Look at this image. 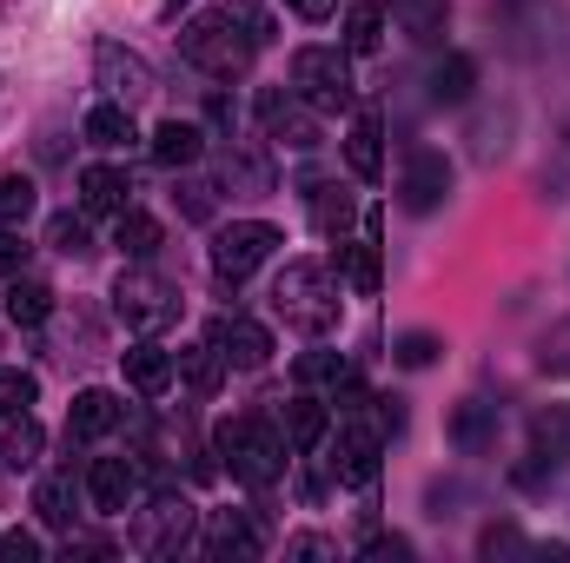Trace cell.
Here are the masks:
<instances>
[{
    "label": "cell",
    "instance_id": "cell-9",
    "mask_svg": "<svg viewBox=\"0 0 570 563\" xmlns=\"http://www.w3.org/2000/svg\"><path fill=\"white\" fill-rule=\"evenodd\" d=\"M451 179H458V172H451V159H444L438 146H412L405 166H399V206L425 219V213H438V206L451 199Z\"/></svg>",
    "mask_w": 570,
    "mask_h": 563
},
{
    "label": "cell",
    "instance_id": "cell-10",
    "mask_svg": "<svg viewBox=\"0 0 570 563\" xmlns=\"http://www.w3.org/2000/svg\"><path fill=\"white\" fill-rule=\"evenodd\" d=\"M94 87H100L107 100H120V107H140L146 93H153V67H146L134 47L100 40V47H94Z\"/></svg>",
    "mask_w": 570,
    "mask_h": 563
},
{
    "label": "cell",
    "instance_id": "cell-1",
    "mask_svg": "<svg viewBox=\"0 0 570 563\" xmlns=\"http://www.w3.org/2000/svg\"><path fill=\"white\" fill-rule=\"evenodd\" d=\"M273 312H279L292 332L325 338V332L338 325V279H332V266H318V259H285L279 285H273Z\"/></svg>",
    "mask_w": 570,
    "mask_h": 563
},
{
    "label": "cell",
    "instance_id": "cell-45",
    "mask_svg": "<svg viewBox=\"0 0 570 563\" xmlns=\"http://www.w3.org/2000/svg\"><path fill=\"white\" fill-rule=\"evenodd\" d=\"M544 372H558V378H570V318L544 338Z\"/></svg>",
    "mask_w": 570,
    "mask_h": 563
},
{
    "label": "cell",
    "instance_id": "cell-16",
    "mask_svg": "<svg viewBox=\"0 0 570 563\" xmlns=\"http://www.w3.org/2000/svg\"><path fill=\"white\" fill-rule=\"evenodd\" d=\"M80 497H87V477H73V471H47V477L33 484V511H40L47 531H73Z\"/></svg>",
    "mask_w": 570,
    "mask_h": 563
},
{
    "label": "cell",
    "instance_id": "cell-27",
    "mask_svg": "<svg viewBox=\"0 0 570 563\" xmlns=\"http://www.w3.org/2000/svg\"><path fill=\"white\" fill-rule=\"evenodd\" d=\"M325 431H332V412H325L318 398H305V392H298V398L285 405V444H292L298 457H312V451L325 444Z\"/></svg>",
    "mask_w": 570,
    "mask_h": 563
},
{
    "label": "cell",
    "instance_id": "cell-40",
    "mask_svg": "<svg viewBox=\"0 0 570 563\" xmlns=\"http://www.w3.org/2000/svg\"><path fill=\"white\" fill-rule=\"evenodd\" d=\"M292 372H298V385H338V378H345L352 365H345L338 352H305V358H298Z\"/></svg>",
    "mask_w": 570,
    "mask_h": 563
},
{
    "label": "cell",
    "instance_id": "cell-7",
    "mask_svg": "<svg viewBox=\"0 0 570 563\" xmlns=\"http://www.w3.org/2000/svg\"><path fill=\"white\" fill-rule=\"evenodd\" d=\"M273 253H279V226H266V219H233V226L213 239V273L226 285H246Z\"/></svg>",
    "mask_w": 570,
    "mask_h": 563
},
{
    "label": "cell",
    "instance_id": "cell-49",
    "mask_svg": "<svg viewBox=\"0 0 570 563\" xmlns=\"http://www.w3.org/2000/svg\"><path fill=\"white\" fill-rule=\"evenodd\" d=\"M285 557H332V544H325L318 531H305V537H292V544H285Z\"/></svg>",
    "mask_w": 570,
    "mask_h": 563
},
{
    "label": "cell",
    "instance_id": "cell-26",
    "mask_svg": "<svg viewBox=\"0 0 570 563\" xmlns=\"http://www.w3.org/2000/svg\"><path fill=\"white\" fill-rule=\"evenodd\" d=\"M7 318L27 325V332L47 325V318H53V285L33 279V273H13V279H7Z\"/></svg>",
    "mask_w": 570,
    "mask_h": 563
},
{
    "label": "cell",
    "instance_id": "cell-13",
    "mask_svg": "<svg viewBox=\"0 0 570 563\" xmlns=\"http://www.w3.org/2000/svg\"><path fill=\"white\" fill-rule=\"evenodd\" d=\"M219 186H233L239 199H266V192H279L273 152L253 146V140H226V152H219Z\"/></svg>",
    "mask_w": 570,
    "mask_h": 563
},
{
    "label": "cell",
    "instance_id": "cell-50",
    "mask_svg": "<svg viewBox=\"0 0 570 563\" xmlns=\"http://www.w3.org/2000/svg\"><path fill=\"white\" fill-rule=\"evenodd\" d=\"M285 7H292L298 20H332V7H338V0H285Z\"/></svg>",
    "mask_w": 570,
    "mask_h": 563
},
{
    "label": "cell",
    "instance_id": "cell-42",
    "mask_svg": "<svg viewBox=\"0 0 570 563\" xmlns=\"http://www.w3.org/2000/svg\"><path fill=\"white\" fill-rule=\"evenodd\" d=\"M226 13H233V20H239L253 40H259V47L273 40V13H266V0H226Z\"/></svg>",
    "mask_w": 570,
    "mask_h": 563
},
{
    "label": "cell",
    "instance_id": "cell-2",
    "mask_svg": "<svg viewBox=\"0 0 570 563\" xmlns=\"http://www.w3.org/2000/svg\"><path fill=\"white\" fill-rule=\"evenodd\" d=\"M179 53H186V67H199V73H213V80H246L259 40L219 7V13H199V20L179 27Z\"/></svg>",
    "mask_w": 570,
    "mask_h": 563
},
{
    "label": "cell",
    "instance_id": "cell-44",
    "mask_svg": "<svg viewBox=\"0 0 570 563\" xmlns=\"http://www.w3.org/2000/svg\"><path fill=\"white\" fill-rule=\"evenodd\" d=\"M365 563H385V557H412V537H399V531H379V537H365Z\"/></svg>",
    "mask_w": 570,
    "mask_h": 563
},
{
    "label": "cell",
    "instance_id": "cell-46",
    "mask_svg": "<svg viewBox=\"0 0 570 563\" xmlns=\"http://www.w3.org/2000/svg\"><path fill=\"white\" fill-rule=\"evenodd\" d=\"M372 431H379V437H399V431H405V398H372Z\"/></svg>",
    "mask_w": 570,
    "mask_h": 563
},
{
    "label": "cell",
    "instance_id": "cell-38",
    "mask_svg": "<svg viewBox=\"0 0 570 563\" xmlns=\"http://www.w3.org/2000/svg\"><path fill=\"white\" fill-rule=\"evenodd\" d=\"M33 213V179L27 172H0V226H20Z\"/></svg>",
    "mask_w": 570,
    "mask_h": 563
},
{
    "label": "cell",
    "instance_id": "cell-32",
    "mask_svg": "<svg viewBox=\"0 0 570 563\" xmlns=\"http://www.w3.org/2000/svg\"><path fill=\"white\" fill-rule=\"evenodd\" d=\"M47 246H53L60 259H94V226H87V213H53V219H47Z\"/></svg>",
    "mask_w": 570,
    "mask_h": 563
},
{
    "label": "cell",
    "instance_id": "cell-19",
    "mask_svg": "<svg viewBox=\"0 0 570 563\" xmlns=\"http://www.w3.org/2000/svg\"><path fill=\"white\" fill-rule=\"evenodd\" d=\"M206 551H213V557H259V551H266V537H259V524H253V517H246V511H213V517H206Z\"/></svg>",
    "mask_w": 570,
    "mask_h": 563
},
{
    "label": "cell",
    "instance_id": "cell-14",
    "mask_svg": "<svg viewBox=\"0 0 570 563\" xmlns=\"http://www.w3.org/2000/svg\"><path fill=\"white\" fill-rule=\"evenodd\" d=\"M379 451H385V437L372 424H345L338 431V451H332V477L345 491H372L379 484Z\"/></svg>",
    "mask_w": 570,
    "mask_h": 563
},
{
    "label": "cell",
    "instance_id": "cell-31",
    "mask_svg": "<svg viewBox=\"0 0 570 563\" xmlns=\"http://www.w3.org/2000/svg\"><path fill=\"white\" fill-rule=\"evenodd\" d=\"M114 246H120L134 266L159 259V219H153V213H140V206H127V213H120V233H114Z\"/></svg>",
    "mask_w": 570,
    "mask_h": 563
},
{
    "label": "cell",
    "instance_id": "cell-22",
    "mask_svg": "<svg viewBox=\"0 0 570 563\" xmlns=\"http://www.w3.org/2000/svg\"><path fill=\"white\" fill-rule=\"evenodd\" d=\"M345 166L352 179H379L385 172V120L379 113H358L352 134H345Z\"/></svg>",
    "mask_w": 570,
    "mask_h": 563
},
{
    "label": "cell",
    "instance_id": "cell-12",
    "mask_svg": "<svg viewBox=\"0 0 570 563\" xmlns=\"http://www.w3.org/2000/svg\"><path fill=\"white\" fill-rule=\"evenodd\" d=\"M134 497H140V464L134 457H94L87 464V504L100 517H127Z\"/></svg>",
    "mask_w": 570,
    "mask_h": 563
},
{
    "label": "cell",
    "instance_id": "cell-30",
    "mask_svg": "<svg viewBox=\"0 0 570 563\" xmlns=\"http://www.w3.org/2000/svg\"><path fill=\"white\" fill-rule=\"evenodd\" d=\"M87 140L107 146V152H120V146H134V107H120V100H100L94 113H87Z\"/></svg>",
    "mask_w": 570,
    "mask_h": 563
},
{
    "label": "cell",
    "instance_id": "cell-25",
    "mask_svg": "<svg viewBox=\"0 0 570 563\" xmlns=\"http://www.w3.org/2000/svg\"><path fill=\"white\" fill-rule=\"evenodd\" d=\"M305 199H312V226H318L325 239H345V226H352V192L305 172Z\"/></svg>",
    "mask_w": 570,
    "mask_h": 563
},
{
    "label": "cell",
    "instance_id": "cell-35",
    "mask_svg": "<svg viewBox=\"0 0 570 563\" xmlns=\"http://www.w3.org/2000/svg\"><path fill=\"white\" fill-rule=\"evenodd\" d=\"M511 127H518V113L504 107V113H484L478 127H471V152L491 166V159H504V146H511Z\"/></svg>",
    "mask_w": 570,
    "mask_h": 563
},
{
    "label": "cell",
    "instance_id": "cell-28",
    "mask_svg": "<svg viewBox=\"0 0 570 563\" xmlns=\"http://www.w3.org/2000/svg\"><path fill=\"white\" fill-rule=\"evenodd\" d=\"M392 13H399L405 40H419V47H438L451 33V0H392Z\"/></svg>",
    "mask_w": 570,
    "mask_h": 563
},
{
    "label": "cell",
    "instance_id": "cell-23",
    "mask_svg": "<svg viewBox=\"0 0 570 563\" xmlns=\"http://www.w3.org/2000/svg\"><path fill=\"white\" fill-rule=\"evenodd\" d=\"M173 365H179V378H186L199 398H213V392L226 385V372H233V365L219 358V345H213V338H199V345H179V352H173Z\"/></svg>",
    "mask_w": 570,
    "mask_h": 563
},
{
    "label": "cell",
    "instance_id": "cell-21",
    "mask_svg": "<svg viewBox=\"0 0 570 563\" xmlns=\"http://www.w3.org/2000/svg\"><path fill=\"white\" fill-rule=\"evenodd\" d=\"M199 152H206V127H193V120H159V127H153V159H159L166 172L199 166Z\"/></svg>",
    "mask_w": 570,
    "mask_h": 563
},
{
    "label": "cell",
    "instance_id": "cell-15",
    "mask_svg": "<svg viewBox=\"0 0 570 563\" xmlns=\"http://www.w3.org/2000/svg\"><path fill=\"white\" fill-rule=\"evenodd\" d=\"M120 424H127V405H120L114 392L87 385V392H73V405H67V444H100V437L120 431Z\"/></svg>",
    "mask_w": 570,
    "mask_h": 563
},
{
    "label": "cell",
    "instance_id": "cell-39",
    "mask_svg": "<svg viewBox=\"0 0 570 563\" xmlns=\"http://www.w3.org/2000/svg\"><path fill=\"white\" fill-rule=\"evenodd\" d=\"M213 179H179V192H173V206H179V219H193V226H206L213 219Z\"/></svg>",
    "mask_w": 570,
    "mask_h": 563
},
{
    "label": "cell",
    "instance_id": "cell-47",
    "mask_svg": "<svg viewBox=\"0 0 570 563\" xmlns=\"http://www.w3.org/2000/svg\"><path fill=\"white\" fill-rule=\"evenodd\" d=\"M0 557L7 563H33L40 557V537H33V531H0Z\"/></svg>",
    "mask_w": 570,
    "mask_h": 563
},
{
    "label": "cell",
    "instance_id": "cell-48",
    "mask_svg": "<svg viewBox=\"0 0 570 563\" xmlns=\"http://www.w3.org/2000/svg\"><path fill=\"white\" fill-rule=\"evenodd\" d=\"M206 120H213V134H226V140H233V127H239V107H233L226 93H213V100H206Z\"/></svg>",
    "mask_w": 570,
    "mask_h": 563
},
{
    "label": "cell",
    "instance_id": "cell-24",
    "mask_svg": "<svg viewBox=\"0 0 570 563\" xmlns=\"http://www.w3.org/2000/svg\"><path fill=\"white\" fill-rule=\"evenodd\" d=\"M471 93H478V60L451 47V53L431 67V100H438V107H464Z\"/></svg>",
    "mask_w": 570,
    "mask_h": 563
},
{
    "label": "cell",
    "instance_id": "cell-41",
    "mask_svg": "<svg viewBox=\"0 0 570 563\" xmlns=\"http://www.w3.org/2000/svg\"><path fill=\"white\" fill-rule=\"evenodd\" d=\"M524 551H531V537L518 524H484V537H478V557H524Z\"/></svg>",
    "mask_w": 570,
    "mask_h": 563
},
{
    "label": "cell",
    "instance_id": "cell-37",
    "mask_svg": "<svg viewBox=\"0 0 570 563\" xmlns=\"http://www.w3.org/2000/svg\"><path fill=\"white\" fill-rule=\"evenodd\" d=\"M40 405V378L33 372H13V365H0V418H13V412H33Z\"/></svg>",
    "mask_w": 570,
    "mask_h": 563
},
{
    "label": "cell",
    "instance_id": "cell-18",
    "mask_svg": "<svg viewBox=\"0 0 570 563\" xmlns=\"http://www.w3.org/2000/svg\"><path fill=\"white\" fill-rule=\"evenodd\" d=\"M498 431H504V418H498V405H491V398H464V405L451 412V444H458L464 457L498 451Z\"/></svg>",
    "mask_w": 570,
    "mask_h": 563
},
{
    "label": "cell",
    "instance_id": "cell-8",
    "mask_svg": "<svg viewBox=\"0 0 570 563\" xmlns=\"http://www.w3.org/2000/svg\"><path fill=\"white\" fill-rule=\"evenodd\" d=\"M259 134L273 146H292V152H318V146H325L318 107H305L292 87H266V93H259Z\"/></svg>",
    "mask_w": 570,
    "mask_h": 563
},
{
    "label": "cell",
    "instance_id": "cell-29",
    "mask_svg": "<svg viewBox=\"0 0 570 563\" xmlns=\"http://www.w3.org/2000/svg\"><path fill=\"white\" fill-rule=\"evenodd\" d=\"M40 444H47V431L33 412H13L7 431H0V457H7V471H33L40 464Z\"/></svg>",
    "mask_w": 570,
    "mask_h": 563
},
{
    "label": "cell",
    "instance_id": "cell-20",
    "mask_svg": "<svg viewBox=\"0 0 570 563\" xmlns=\"http://www.w3.org/2000/svg\"><path fill=\"white\" fill-rule=\"evenodd\" d=\"M134 206V179L120 172V166H87L80 172V213H127Z\"/></svg>",
    "mask_w": 570,
    "mask_h": 563
},
{
    "label": "cell",
    "instance_id": "cell-4",
    "mask_svg": "<svg viewBox=\"0 0 570 563\" xmlns=\"http://www.w3.org/2000/svg\"><path fill=\"white\" fill-rule=\"evenodd\" d=\"M285 451H292V444H285L273 424H259V418H226V424H219V457H226V471H233L246 491L279 484Z\"/></svg>",
    "mask_w": 570,
    "mask_h": 563
},
{
    "label": "cell",
    "instance_id": "cell-34",
    "mask_svg": "<svg viewBox=\"0 0 570 563\" xmlns=\"http://www.w3.org/2000/svg\"><path fill=\"white\" fill-rule=\"evenodd\" d=\"M531 451H544V457H570V405H544L538 418H531Z\"/></svg>",
    "mask_w": 570,
    "mask_h": 563
},
{
    "label": "cell",
    "instance_id": "cell-36",
    "mask_svg": "<svg viewBox=\"0 0 570 563\" xmlns=\"http://www.w3.org/2000/svg\"><path fill=\"white\" fill-rule=\"evenodd\" d=\"M438 352H444L438 332H399V338H392V365H405V372H431Z\"/></svg>",
    "mask_w": 570,
    "mask_h": 563
},
{
    "label": "cell",
    "instance_id": "cell-43",
    "mask_svg": "<svg viewBox=\"0 0 570 563\" xmlns=\"http://www.w3.org/2000/svg\"><path fill=\"white\" fill-rule=\"evenodd\" d=\"M27 239H20V226H0V279H13V273H27Z\"/></svg>",
    "mask_w": 570,
    "mask_h": 563
},
{
    "label": "cell",
    "instance_id": "cell-11",
    "mask_svg": "<svg viewBox=\"0 0 570 563\" xmlns=\"http://www.w3.org/2000/svg\"><path fill=\"white\" fill-rule=\"evenodd\" d=\"M206 338L219 345V358H226L233 372H259V365L273 358V332H266L259 318H246V312H219Z\"/></svg>",
    "mask_w": 570,
    "mask_h": 563
},
{
    "label": "cell",
    "instance_id": "cell-33",
    "mask_svg": "<svg viewBox=\"0 0 570 563\" xmlns=\"http://www.w3.org/2000/svg\"><path fill=\"white\" fill-rule=\"evenodd\" d=\"M379 40H385V7H372V0H358L352 13H345V53H379Z\"/></svg>",
    "mask_w": 570,
    "mask_h": 563
},
{
    "label": "cell",
    "instance_id": "cell-51",
    "mask_svg": "<svg viewBox=\"0 0 570 563\" xmlns=\"http://www.w3.org/2000/svg\"><path fill=\"white\" fill-rule=\"evenodd\" d=\"M179 7H193V0H159V13H166V20H179Z\"/></svg>",
    "mask_w": 570,
    "mask_h": 563
},
{
    "label": "cell",
    "instance_id": "cell-17",
    "mask_svg": "<svg viewBox=\"0 0 570 563\" xmlns=\"http://www.w3.org/2000/svg\"><path fill=\"white\" fill-rule=\"evenodd\" d=\"M120 372H127V385H134L140 398H159V392L179 378V365H173V352H166L159 338H140V345H127V352H120Z\"/></svg>",
    "mask_w": 570,
    "mask_h": 563
},
{
    "label": "cell",
    "instance_id": "cell-52",
    "mask_svg": "<svg viewBox=\"0 0 570 563\" xmlns=\"http://www.w3.org/2000/svg\"><path fill=\"white\" fill-rule=\"evenodd\" d=\"M564 140H570V120H564Z\"/></svg>",
    "mask_w": 570,
    "mask_h": 563
},
{
    "label": "cell",
    "instance_id": "cell-5",
    "mask_svg": "<svg viewBox=\"0 0 570 563\" xmlns=\"http://www.w3.org/2000/svg\"><path fill=\"white\" fill-rule=\"evenodd\" d=\"M292 93L318 113H345L358 100V80H352V53L345 47H298L292 53Z\"/></svg>",
    "mask_w": 570,
    "mask_h": 563
},
{
    "label": "cell",
    "instance_id": "cell-6",
    "mask_svg": "<svg viewBox=\"0 0 570 563\" xmlns=\"http://www.w3.org/2000/svg\"><path fill=\"white\" fill-rule=\"evenodd\" d=\"M134 544H140L146 557H179L193 544V504L173 484H159L146 504L134 497Z\"/></svg>",
    "mask_w": 570,
    "mask_h": 563
},
{
    "label": "cell",
    "instance_id": "cell-3",
    "mask_svg": "<svg viewBox=\"0 0 570 563\" xmlns=\"http://www.w3.org/2000/svg\"><path fill=\"white\" fill-rule=\"evenodd\" d=\"M179 312H186L179 285L166 279V273H153V266H127V273L114 279V318H120L127 332H140V338L173 332V325H179Z\"/></svg>",
    "mask_w": 570,
    "mask_h": 563
}]
</instances>
